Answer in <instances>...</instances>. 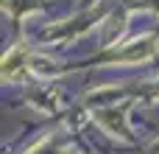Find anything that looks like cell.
I'll return each mask as SVG.
<instances>
[{"mask_svg":"<svg viewBox=\"0 0 159 154\" xmlns=\"http://www.w3.org/2000/svg\"><path fill=\"white\" fill-rule=\"evenodd\" d=\"M22 56H25V53H22L20 48H14L8 56H3V79H17V76H20V70H22V65H20Z\"/></svg>","mask_w":159,"mask_h":154,"instance_id":"2","label":"cell"},{"mask_svg":"<svg viewBox=\"0 0 159 154\" xmlns=\"http://www.w3.org/2000/svg\"><path fill=\"white\" fill-rule=\"evenodd\" d=\"M148 154H159V140H157V143H151V146H148Z\"/></svg>","mask_w":159,"mask_h":154,"instance_id":"3","label":"cell"},{"mask_svg":"<svg viewBox=\"0 0 159 154\" xmlns=\"http://www.w3.org/2000/svg\"><path fill=\"white\" fill-rule=\"evenodd\" d=\"M154 53H157V42H154V36H145L140 42H131L123 51L109 53V59H115V62H143V59H151Z\"/></svg>","mask_w":159,"mask_h":154,"instance_id":"1","label":"cell"}]
</instances>
